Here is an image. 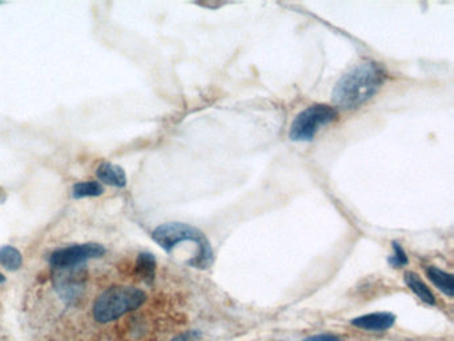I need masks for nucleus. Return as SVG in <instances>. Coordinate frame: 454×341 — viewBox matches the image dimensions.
Masks as SVG:
<instances>
[{"label":"nucleus","mask_w":454,"mask_h":341,"mask_svg":"<svg viewBox=\"0 0 454 341\" xmlns=\"http://www.w3.org/2000/svg\"><path fill=\"white\" fill-rule=\"evenodd\" d=\"M386 79L384 67L378 63L365 61L355 64L337 81L332 101L345 110H355L372 99Z\"/></svg>","instance_id":"obj_1"},{"label":"nucleus","mask_w":454,"mask_h":341,"mask_svg":"<svg viewBox=\"0 0 454 341\" xmlns=\"http://www.w3.org/2000/svg\"><path fill=\"white\" fill-rule=\"evenodd\" d=\"M146 293L135 287H111L95 301L94 316L99 322H109L138 310L146 301Z\"/></svg>","instance_id":"obj_2"},{"label":"nucleus","mask_w":454,"mask_h":341,"mask_svg":"<svg viewBox=\"0 0 454 341\" xmlns=\"http://www.w3.org/2000/svg\"><path fill=\"white\" fill-rule=\"evenodd\" d=\"M337 111L326 104H313L301 111L292 121L289 138L293 141H311L318 130L337 121Z\"/></svg>","instance_id":"obj_3"},{"label":"nucleus","mask_w":454,"mask_h":341,"mask_svg":"<svg viewBox=\"0 0 454 341\" xmlns=\"http://www.w3.org/2000/svg\"><path fill=\"white\" fill-rule=\"evenodd\" d=\"M152 239L158 243L164 251L172 252L181 243H192L203 250L212 251L206 235L198 228L184 223H167L158 225L152 232Z\"/></svg>","instance_id":"obj_4"},{"label":"nucleus","mask_w":454,"mask_h":341,"mask_svg":"<svg viewBox=\"0 0 454 341\" xmlns=\"http://www.w3.org/2000/svg\"><path fill=\"white\" fill-rule=\"evenodd\" d=\"M106 253V248L96 243H86L69 245L66 248H60L58 251L52 252L50 256V264L54 268L67 270L79 265L84 261L101 258Z\"/></svg>","instance_id":"obj_5"},{"label":"nucleus","mask_w":454,"mask_h":341,"mask_svg":"<svg viewBox=\"0 0 454 341\" xmlns=\"http://www.w3.org/2000/svg\"><path fill=\"white\" fill-rule=\"evenodd\" d=\"M395 316L389 312H378L364 315L352 320V325L365 331H386L395 324Z\"/></svg>","instance_id":"obj_6"},{"label":"nucleus","mask_w":454,"mask_h":341,"mask_svg":"<svg viewBox=\"0 0 454 341\" xmlns=\"http://www.w3.org/2000/svg\"><path fill=\"white\" fill-rule=\"evenodd\" d=\"M96 175L101 183L112 187L123 188L127 184V176L124 170L112 163H101L96 170Z\"/></svg>","instance_id":"obj_7"},{"label":"nucleus","mask_w":454,"mask_h":341,"mask_svg":"<svg viewBox=\"0 0 454 341\" xmlns=\"http://www.w3.org/2000/svg\"><path fill=\"white\" fill-rule=\"evenodd\" d=\"M135 271H136L138 279H141L147 284H152L155 280V276H156V259H155V256L149 252H141L138 256Z\"/></svg>","instance_id":"obj_8"},{"label":"nucleus","mask_w":454,"mask_h":341,"mask_svg":"<svg viewBox=\"0 0 454 341\" xmlns=\"http://www.w3.org/2000/svg\"><path fill=\"white\" fill-rule=\"evenodd\" d=\"M405 284L415 292V295L421 299V300L429 304V305H435V297L433 292L429 290V287L425 284L424 281L420 279V276L415 272H406L404 276Z\"/></svg>","instance_id":"obj_9"},{"label":"nucleus","mask_w":454,"mask_h":341,"mask_svg":"<svg viewBox=\"0 0 454 341\" xmlns=\"http://www.w3.org/2000/svg\"><path fill=\"white\" fill-rule=\"evenodd\" d=\"M426 275H428L429 280L432 281L440 291L444 292L445 295H448L449 297H453V275H450L448 272L441 271L437 267H429L426 270Z\"/></svg>","instance_id":"obj_10"},{"label":"nucleus","mask_w":454,"mask_h":341,"mask_svg":"<svg viewBox=\"0 0 454 341\" xmlns=\"http://www.w3.org/2000/svg\"><path fill=\"white\" fill-rule=\"evenodd\" d=\"M0 264L9 271H18L23 264L21 253L11 245L0 247Z\"/></svg>","instance_id":"obj_11"},{"label":"nucleus","mask_w":454,"mask_h":341,"mask_svg":"<svg viewBox=\"0 0 454 341\" xmlns=\"http://www.w3.org/2000/svg\"><path fill=\"white\" fill-rule=\"evenodd\" d=\"M103 192L104 188L98 181H81L75 184L72 188V195L76 199L95 198V196H100Z\"/></svg>","instance_id":"obj_12"},{"label":"nucleus","mask_w":454,"mask_h":341,"mask_svg":"<svg viewBox=\"0 0 454 341\" xmlns=\"http://www.w3.org/2000/svg\"><path fill=\"white\" fill-rule=\"evenodd\" d=\"M393 256L389 258V264L393 265L395 268H401L408 264V256L405 253L404 248L397 243L393 241Z\"/></svg>","instance_id":"obj_13"},{"label":"nucleus","mask_w":454,"mask_h":341,"mask_svg":"<svg viewBox=\"0 0 454 341\" xmlns=\"http://www.w3.org/2000/svg\"><path fill=\"white\" fill-rule=\"evenodd\" d=\"M198 339H200V333L198 331H189L180 333L171 341H198Z\"/></svg>","instance_id":"obj_14"},{"label":"nucleus","mask_w":454,"mask_h":341,"mask_svg":"<svg viewBox=\"0 0 454 341\" xmlns=\"http://www.w3.org/2000/svg\"><path fill=\"white\" fill-rule=\"evenodd\" d=\"M303 341H341L333 335H316V336H311L306 340Z\"/></svg>","instance_id":"obj_15"},{"label":"nucleus","mask_w":454,"mask_h":341,"mask_svg":"<svg viewBox=\"0 0 454 341\" xmlns=\"http://www.w3.org/2000/svg\"><path fill=\"white\" fill-rule=\"evenodd\" d=\"M4 280H6V279H4V276H3L1 273H0V284H1V283H3V281Z\"/></svg>","instance_id":"obj_16"}]
</instances>
